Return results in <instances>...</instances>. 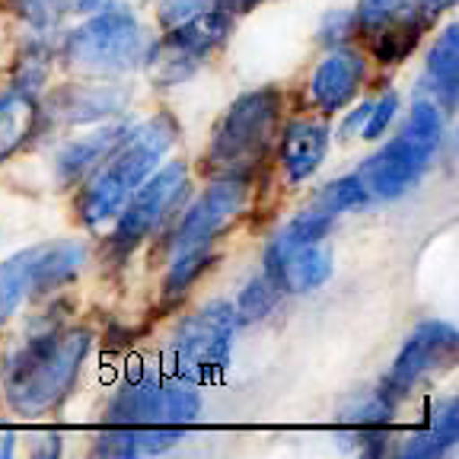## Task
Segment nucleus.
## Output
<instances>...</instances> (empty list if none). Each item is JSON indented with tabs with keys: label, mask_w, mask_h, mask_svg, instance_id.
<instances>
[{
	"label": "nucleus",
	"mask_w": 459,
	"mask_h": 459,
	"mask_svg": "<svg viewBox=\"0 0 459 459\" xmlns=\"http://www.w3.org/2000/svg\"><path fill=\"white\" fill-rule=\"evenodd\" d=\"M201 411V393L195 383L143 380L125 383L102 411V430L96 434V456H160L176 446Z\"/></svg>",
	"instance_id": "obj_1"
},
{
	"label": "nucleus",
	"mask_w": 459,
	"mask_h": 459,
	"mask_svg": "<svg viewBox=\"0 0 459 459\" xmlns=\"http://www.w3.org/2000/svg\"><path fill=\"white\" fill-rule=\"evenodd\" d=\"M90 329L51 325L29 335L4 360V395L20 415H48L71 395L83 360L90 354Z\"/></svg>",
	"instance_id": "obj_2"
},
{
	"label": "nucleus",
	"mask_w": 459,
	"mask_h": 459,
	"mask_svg": "<svg viewBox=\"0 0 459 459\" xmlns=\"http://www.w3.org/2000/svg\"><path fill=\"white\" fill-rule=\"evenodd\" d=\"M176 137H179V122L169 112H157L153 118L131 128L83 182L77 201H74L77 221L90 230L115 221V214L125 208V201L169 153Z\"/></svg>",
	"instance_id": "obj_3"
},
{
	"label": "nucleus",
	"mask_w": 459,
	"mask_h": 459,
	"mask_svg": "<svg viewBox=\"0 0 459 459\" xmlns=\"http://www.w3.org/2000/svg\"><path fill=\"white\" fill-rule=\"evenodd\" d=\"M281 115L284 93L278 86H258L230 102L204 151V172H211L214 179L249 182L265 166L278 141Z\"/></svg>",
	"instance_id": "obj_4"
},
{
	"label": "nucleus",
	"mask_w": 459,
	"mask_h": 459,
	"mask_svg": "<svg viewBox=\"0 0 459 459\" xmlns=\"http://www.w3.org/2000/svg\"><path fill=\"white\" fill-rule=\"evenodd\" d=\"M440 137H444L440 106H434L430 100L415 102L402 134H395L383 151H377L354 172L364 186L367 201H393L415 188L418 179L428 172L434 153L440 151Z\"/></svg>",
	"instance_id": "obj_5"
},
{
	"label": "nucleus",
	"mask_w": 459,
	"mask_h": 459,
	"mask_svg": "<svg viewBox=\"0 0 459 459\" xmlns=\"http://www.w3.org/2000/svg\"><path fill=\"white\" fill-rule=\"evenodd\" d=\"M147 39L128 7H102L83 26L67 32L65 57L67 65L90 74H125L143 65L147 57Z\"/></svg>",
	"instance_id": "obj_6"
},
{
	"label": "nucleus",
	"mask_w": 459,
	"mask_h": 459,
	"mask_svg": "<svg viewBox=\"0 0 459 459\" xmlns=\"http://www.w3.org/2000/svg\"><path fill=\"white\" fill-rule=\"evenodd\" d=\"M239 316L233 303L214 300L201 307L176 329L169 344L172 367L188 383H214L230 364Z\"/></svg>",
	"instance_id": "obj_7"
},
{
	"label": "nucleus",
	"mask_w": 459,
	"mask_h": 459,
	"mask_svg": "<svg viewBox=\"0 0 459 459\" xmlns=\"http://www.w3.org/2000/svg\"><path fill=\"white\" fill-rule=\"evenodd\" d=\"M83 262L86 249L77 239L32 246V249H22L7 262H0V323H7L32 297L51 294L57 287L71 284Z\"/></svg>",
	"instance_id": "obj_8"
},
{
	"label": "nucleus",
	"mask_w": 459,
	"mask_h": 459,
	"mask_svg": "<svg viewBox=\"0 0 459 459\" xmlns=\"http://www.w3.org/2000/svg\"><path fill=\"white\" fill-rule=\"evenodd\" d=\"M230 32H233V13H227L221 7L201 10L192 20L166 29V36L147 48L143 65H147V71H151V77L157 83H182L227 42Z\"/></svg>",
	"instance_id": "obj_9"
},
{
	"label": "nucleus",
	"mask_w": 459,
	"mask_h": 459,
	"mask_svg": "<svg viewBox=\"0 0 459 459\" xmlns=\"http://www.w3.org/2000/svg\"><path fill=\"white\" fill-rule=\"evenodd\" d=\"M188 195V169L182 160H172L163 169H153L147 179L137 186V192L125 201V208L115 214L112 249L128 255L143 239H151Z\"/></svg>",
	"instance_id": "obj_10"
},
{
	"label": "nucleus",
	"mask_w": 459,
	"mask_h": 459,
	"mask_svg": "<svg viewBox=\"0 0 459 459\" xmlns=\"http://www.w3.org/2000/svg\"><path fill=\"white\" fill-rule=\"evenodd\" d=\"M456 351H459V335L450 323H440V319L421 323L405 338L402 351L395 354L393 367L383 377L380 395L393 402V405H399L405 395H411V389L418 383L450 370L456 364Z\"/></svg>",
	"instance_id": "obj_11"
},
{
	"label": "nucleus",
	"mask_w": 459,
	"mask_h": 459,
	"mask_svg": "<svg viewBox=\"0 0 459 459\" xmlns=\"http://www.w3.org/2000/svg\"><path fill=\"white\" fill-rule=\"evenodd\" d=\"M249 204V182L243 179H217L208 192H201V198L186 211V217L179 221V227L172 230L169 237V252L204 249L211 246L230 223L237 221Z\"/></svg>",
	"instance_id": "obj_12"
},
{
	"label": "nucleus",
	"mask_w": 459,
	"mask_h": 459,
	"mask_svg": "<svg viewBox=\"0 0 459 459\" xmlns=\"http://www.w3.org/2000/svg\"><path fill=\"white\" fill-rule=\"evenodd\" d=\"M265 274L281 294H307L332 278V252L325 239L319 243H290L274 237L265 249Z\"/></svg>",
	"instance_id": "obj_13"
},
{
	"label": "nucleus",
	"mask_w": 459,
	"mask_h": 459,
	"mask_svg": "<svg viewBox=\"0 0 459 459\" xmlns=\"http://www.w3.org/2000/svg\"><path fill=\"white\" fill-rule=\"evenodd\" d=\"M364 55L354 48H332V55L325 57L323 65L316 67L309 77V100L316 102V108H323L325 115L342 112L348 102L358 96L360 83H364Z\"/></svg>",
	"instance_id": "obj_14"
},
{
	"label": "nucleus",
	"mask_w": 459,
	"mask_h": 459,
	"mask_svg": "<svg viewBox=\"0 0 459 459\" xmlns=\"http://www.w3.org/2000/svg\"><path fill=\"white\" fill-rule=\"evenodd\" d=\"M42 128V106H39V86L16 80L0 93V166L16 151H22L32 134Z\"/></svg>",
	"instance_id": "obj_15"
},
{
	"label": "nucleus",
	"mask_w": 459,
	"mask_h": 459,
	"mask_svg": "<svg viewBox=\"0 0 459 459\" xmlns=\"http://www.w3.org/2000/svg\"><path fill=\"white\" fill-rule=\"evenodd\" d=\"M329 125L319 118H297L284 128L281 134V166H284L287 179L300 186V182L313 179L316 169L323 166L325 151H329Z\"/></svg>",
	"instance_id": "obj_16"
},
{
	"label": "nucleus",
	"mask_w": 459,
	"mask_h": 459,
	"mask_svg": "<svg viewBox=\"0 0 459 459\" xmlns=\"http://www.w3.org/2000/svg\"><path fill=\"white\" fill-rule=\"evenodd\" d=\"M128 131H131L128 122H112V125L96 128L93 134H83V137H77V141H71L55 160V179L61 182V186H77V182H83L86 176L112 153V147L122 141Z\"/></svg>",
	"instance_id": "obj_17"
},
{
	"label": "nucleus",
	"mask_w": 459,
	"mask_h": 459,
	"mask_svg": "<svg viewBox=\"0 0 459 459\" xmlns=\"http://www.w3.org/2000/svg\"><path fill=\"white\" fill-rule=\"evenodd\" d=\"M424 90L430 102L446 112L456 108L459 93V29L446 26L437 36L434 48L428 51V67H424Z\"/></svg>",
	"instance_id": "obj_18"
},
{
	"label": "nucleus",
	"mask_w": 459,
	"mask_h": 459,
	"mask_svg": "<svg viewBox=\"0 0 459 459\" xmlns=\"http://www.w3.org/2000/svg\"><path fill=\"white\" fill-rule=\"evenodd\" d=\"M459 440V405L456 399H444L434 405L428 424L402 440L399 456L405 459H437L450 453Z\"/></svg>",
	"instance_id": "obj_19"
},
{
	"label": "nucleus",
	"mask_w": 459,
	"mask_h": 459,
	"mask_svg": "<svg viewBox=\"0 0 459 459\" xmlns=\"http://www.w3.org/2000/svg\"><path fill=\"white\" fill-rule=\"evenodd\" d=\"M125 106V93L115 86H71L51 102V108L42 112H55L67 122H90V118H106L108 112H118Z\"/></svg>",
	"instance_id": "obj_20"
},
{
	"label": "nucleus",
	"mask_w": 459,
	"mask_h": 459,
	"mask_svg": "<svg viewBox=\"0 0 459 459\" xmlns=\"http://www.w3.org/2000/svg\"><path fill=\"white\" fill-rule=\"evenodd\" d=\"M10 7L36 29H51L74 13H90L102 0H10Z\"/></svg>",
	"instance_id": "obj_21"
},
{
	"label": "nucleus",
	"mask_w": 459,
	"mask_h": 459,
	"mask_svg": "<svg viewBox=\"0 0 459 459\" xmlns=\"http://www.w3.org/2000/svg\"><path fill=\"white\" fill-rule=\"evenodd\" d=\"M211 265H214V252H211V246L172 255V265H169V272H166V281H163V297L169 303L179 300V297H186L188 290H192L195 281L208 272Z\"/></svg>",
	"instance_id": "obj_22"
},
{
	"label": "nucleus",
	"mask_w": 459,
	"mask_h": 459,
	"mask_svg": "<svg viewBox=\"0 0 459 459\" xmlns=\"http://www.w3.org/2000/svg\"><path fill=\"white\" fill-rule=\"evenodd\" d=\"M360 204H367V192L364 186H360L358 176H342V179H335L332 186H325L323 192H319V198L313 201V208L325 211V214L338 217L342 211H351V208H360Z\"/></svg>",
	"instance_id": "obj_23"
},
{
	"label": "nucleus",
	"mask_w": 459,
	"mask_h": 459,
	"mask_svg": "<svg viewBox=\"0 0 459 459\" xmlns=\"http://www.w3.org/2000/svg\"><path fill=\"white\" fill-rule=\"evenodd\" d=\"M278 297H281L278 287H274L265 274H258V278H252L249 284L243 287V294H239V300L233 309H237L239 323H252V319H262V316L272 313Z\"/></svg>",
	"instance_id": "obj_24"
},
{
	"label": "nucleus",
	"mask_w": 459,
	"mask_h": 459,
	"mask_svg": "<svg viewBox=\"0 0 459 459\" xmlns=\"http://www.w3.org/2000/svg\"><path fill=\"white\" fill-rule=\"evenodd\" d=\"M360 26H358V13L354 10H332V13L323 16V22H319V42L332 45V48H338V45H344L351 36H358Z\"/></svg>",
	"instance_id": "obj_25"
},
{
	"label": "nucleus",
	"mask_w": 459,
	"mask_h": 459,
	"mask_svg": "<svg viewBox=\"0 0 459 459\" xmlns=\"http://www.w3.org/2000/svg\"><path fill=\"white\" fill-rule=\"evenodd\" d=\"M395 108H399V96L386 93L380 102H377V106H370V115H367V122H364V128H360V134H364L367 141H377V137H383L389 125H393Z\"/></svg>",
	"instance_id": "obj_26"
},
{
	"label": "nucleus",
	"mask_w": 459,
	"mask_h": 459,
	"mask_svg": "<svg viewBox=\"0 0 459 459\" xmlns=\"http://www.w3.org/2000/svg\"><path fill=\"white\" fill-rule=\"evenodd\" d=\"M211 7H214L211 0H163V4H160V22H163V29H172Z\"/></svg>",
	"instance_id": "obj_27"
},
{
	"label": "nucleus",
	"mask_w": 459,
	"mask_h": 459,
	"mask_svg": "<svg viewBox=\"0 0 459 459\" xmlns=\"http://www.w3.org/2000/svg\"><path fill=\"white\" fill-rule=\"evenodd\" d=\"M402 4H405V0H358V10H354V13H358V26L367 29V26H373V22L386 20Z\"/></svg>",
	"instance_id": "obj_28"
},
{
	"label": "nucleus",
	"mask_w": 459,
	"mask_h": 459,
	"mask_svg": "<svg viewBox=\"0 0 459 459\" xmlns=\"http://www.w3.org/2000/svg\"><path fill=\"white\" fill-rule=\"evenodd\" d=\"M214 7H221V10H227V13H246V10H252V7H258L262 0H211Z\"/></svg>",
	"instance_id": "obj_29"
},
{
	"label": "nucleus",
	"mask_w": 459,
	"mask_h": 459,
	"mask_svg": "<svg viewBox=\"0 0 459 459\" xmlns=\"http://www.w3.org/2000/svg\"><path fill=\"white\" fill-rule=\"evenodd\" d=\"M367 115H370V102H364V106L358 108V112L351 115V118H348V122H344V128H342V134L344 137H351L354 131H360L364 128V122H367Z\"/></svg>",
	"instance_id": "obj_30"
}]
</instances>
